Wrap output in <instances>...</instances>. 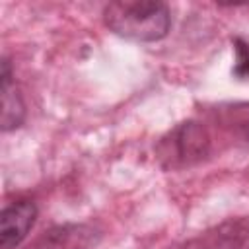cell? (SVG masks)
<instances>
[{"label":"cell","mask_w":249,"mask_h":249,"mask_svg":"<svg viewBox=\"0 0 249 249\" xmlns=\"http://www.w3.org/2000/svg\"><path fill=\"white\" fill-rule=\"evenodd\" d=\"M231 45H233V53H235L231 74L237 80H249V41L243 37H233Z\"/></svg>","instance_id":"obj_8"},{"label":"cell","mask_w":249,"mask_h":249,"mask_svg":"<svg viewBox=\"0 0 249 249\" xmlns=\"http://www.w3.org/2000/svg\"><path fill=\"white\" fill-rule=\"evenodd\" d=\"M247 245L249 222L243 218H231L185 241L181 249H245Z\"/></svg>","instance_id":"obj_5"},{"label":"cell","mask_w":249,"mask_h":249,"mask_svg":"<svg viewBox=\"0 0 249 249\" xmlns=\"http://www.w3.org/2000/svg\"><path fill=\"white\" fill-rule=\"evenodd\" d=\"M101 239V230L91 224H56L45 230L27 249H93Z\"/></svg>","instance_id":"obj_3"},{"label":"cell","mask_w":249,"mask_h":249,"mask_svg":"<svg viewBox=\"0 0 249 249\" xmlns=\"http://www.w3.org/2000/svg\"><path fill=\"white\" fill-rule=\"evenodd\" d=\"M212 138L204 123L189 119L169 128L156 144V158L167 171H179L204 161L210 156Z\"/></svg>","instance_id":"obj_2"},{"label":"cell","mask_w":249,"mask_h":249,"mask_svg":"<svg viewBox=\"0 0 249 249\" xmlns=\"http://www.w3.org/2000/svg\"><path fill=\"white\" fill-rule=\"evenodd\" d=\"M0 91H2V130L10 132L23 124L25 103L16 86L12 62L8 56H2L0 62Z\"/></svg>","instance_id":"obj_6"},{"label":"cell","mask_w":249,"mask_h":249,"mask_svg":"<svg viewBox=\"0 0 249 249\" xmlns=\"http://www.w3.org/2000/svg\"><path fill=\"white\" fill-rule=\"evenodd\" d=\"M103 23L126 41L156 43L171 29V10L158 0H117L103 8Z\"/></svg>","instance_id":"obj_1"},{"label":"cell","mask_w":249,"mask_h":249,"mask_svg":"<svg viewBox=\"0 0 249 249\" xmlns=\"http://www.w3.org/2000/svg\"><path fill=\"white\" fill-rule=\"evenodd\" d=\"M218 123L235 138L249 144V103H230L216 107Z\"/></svg>","instance_id":"obj_7"},{"label":"cell","mask_w":249,"mask_h":249,"mask_svg":"<svg viewBox=\"0 0 249 249\" xmlns=\"http://www.w3.org/2000/svg\"><path fill=\"white\" fill-rule=\"evenodd\" d=\"M247 249H249V245H247Z\"/></svg>","instance_id":"obj_9"},{"label":"cell","mask_w":249,"mask_h":249,"mask_svg":"<svg viewBox=\"0 0 249 249\" xmlns=\"http://www.w3.org/2000/svg\"><path fill=\"white\" fill-rule=\"evenodd\" d=\"M37 204L29 198L8 202L0 212V249H16L37 220Z\"/></svg>","instance_id":"obj_4"}]
</instances>
